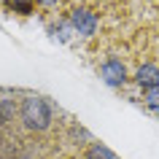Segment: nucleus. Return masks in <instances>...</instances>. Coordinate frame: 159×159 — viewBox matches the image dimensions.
Listing matches in <instances>:
<instances>
[{"mask_svg": "<svg viewBox=\"0 0 159 159\" xmlns=\"http://www.w3.org/2000/svg\"><path fill=\"white\" fill-rule=\"evenodd\" d=\"M19 119L27 129H35V132H43L46 127L51 124V108L49 102L41 100V97H27L19 108Z\"/></svg>", "mask_w": 159, "mask_h": 159, "instance_id": "obj_1", "label": "nucleus"}, {"mask_svg": "<svg viewBox=\"0 0 159 159\" xmlns=\"http://www.w3.org/2000/svg\"><path fill=\"white\" fill-rule=\"evenodd\" d=\"M70 25H73L75 33L84 35V38H89V35L97 33V16H94L92 11H86V8H75L73 14H70Z\"/></svg>", "mask_w": 159, "mask_h": 159, "instance_id": "obj_2", "label": "nucleus"}, {"mask_svg": "<svg viewBox=\"0 0 159 159\" xmlns=\"http://www.w3.org/2000/svg\"><path fill=\"white\" fill-rule=\"evenodd\" d=\"M100 73L105 78V84H111V86H121L127 81V70H124V65L119 59H105L102 67H100Z\"/></svg>", "mask_w": 159, "mask_h": 159, "instance_id": "obj_3", "label": "nucleus"}, {"mask_svg": "<svg viewBox=\"0 0 159 159\" xmlns=\"http://www.w3.org/2000/svg\"><path fill=\"white\" fill-rule=\"evenodd\" d=\"M135 81H138V86H143V89H157L159 86V65H154V62L140 65L135 70Z\"/></svg>", "mask_w": 159, "mask_h": 159, "instance_id": "obj_4", "label": "nucleus"}, {"mask_svg": "<svg viewBox=\"0 0 159 159\" xmlns=\"http://www.w3.org/2000/svg\"><path fill=\"white\" fill-rule=\"evenodd\" d=\"M86 159H119V157L108 148V146L94 143V146H89V148H86Z\"/></svg>", "mask_w": 159, "mask_h": 159, "instance_id": "obj_5", "label": "nucleus"}, {"mask_svg": "<svg viewBox=\"0 0 159 159\" xmlns=\"http://www.w3.org/2000/svg\"><path fill=\"white\" fill-rule=\"evenodd\" d=\"M143 100H146V105H148L151 111L159 113V86L157 89H146V92H143Z\"/></svg>", "mask_w": 159, "mask_h": 159, "instance_id": "obj_6", "label": "nucleus"}, {"mask_svg": "<svg viewBox=\"0 0 159 159\" xmlns=\"http://www.w3.org/2000/svg\"><path fill=\"white\" fill-rule=\"evenodd\" d=\"M8 6L19 14H33V0H8Z\"/></svg>", "mask_w": 159, "mask_h": 159, "instance_id": "obj_7", "label": "nucleus"}, {"mask_svg": "<svg viewBox=\"0 0 159 159\" xmlns=\"http://www.w3.org/2000/svg\"><path fill=\"white\" fill-rule=\"evenodd\" d=\"M14 116V105L8 100H0V121H8Z\"/></svg>", "mask_w": 159, "mask_h": 159, "instance_id": "obj_8", "label": "nucleus"}, {"mask_svg": "<svg viewBox=\"0 0 159 159\" xmlns=\"http://www.w3.org/2000/svg\"><path fill=\"white\" fill-rule=\"evenodd\" d=\"M41 6H51V3H57V0H38Z\"/></svg>", "mask_w": 159, "mask_h": 159, "instance_id": "obj_9", "label": "nucleus"}]
</instances>
